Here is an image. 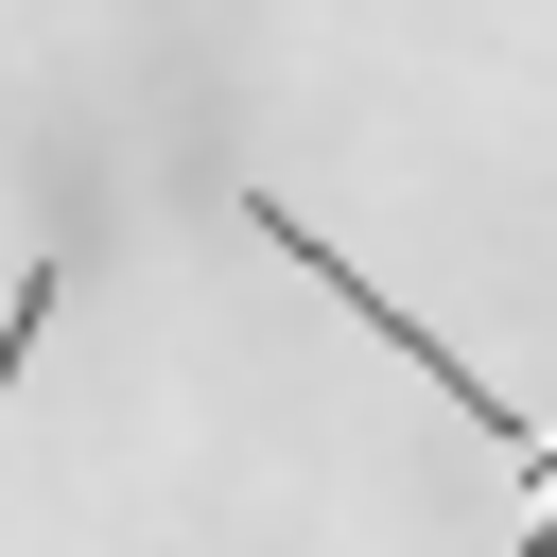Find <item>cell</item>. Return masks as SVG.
Listing matches in <instances>:
<instances>
[{
    "instance_id": "6da1fadb",
    "label": "cell",
    "mask_w": 557,
    "mask_h": 557,
    "mask_svg": "<svg viewBox=\"0 0 557 557\" xmlns=\"http://www.w3.org/2000/svg\"><path fill=\"white\" fill-rule=\"evenodd\" d=\"M244 226H261V244H278V261H296V278L348 313V331H383V348H400V366H418V383H435V400L487 435V470L522 487V557H557V418H540V400H505V383H487V366H470V348H453L418 296H383V278H366V261H348V244H331L296 191H261V174H244Z\"/></svg>"
},
{
    "instance_id": "7a4b0ae2",
    "label": "cell",
    "mask_w": 557,
    "mask_h": 557,
    "mask_svg": "<svg viewBox=\"0 0 557 557\" xmlns=\"http://www.w3.org/2000/svg\"><path fill=\"white\" fill-rule=\"evenodd\" d=\"M70 261H87V209H70V226L17 261V296H0V418H17V383H35V331L70 313Z\"/></svg>"
}]
</instances>
